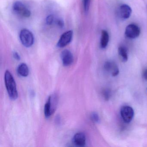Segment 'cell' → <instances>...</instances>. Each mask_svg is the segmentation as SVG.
Here are the masks:
<instances>
[{"instance_id": "9c48e42d", "label": "cell", "mask_w": 147, "mask_h": 147, "mask_svg": "<svg viewBox=\"0 0 147 147\" xmlns=\"http://www.w3.org/2000/svg\"><path fill=\"white\" fill-rule=\"evenodd\" d=\"M73 142L77 147H84L86 144V135L82 132H77L74 136Z\"/></svg>"}, {"instance_id": "277c9868", "label": "cell", "mask_w": 147, "mask_h": 147, "mask_svg": "<svg viewBox=\"0 0 147 147\" xmlns=\"http://www.w3.org/2000/svg\"><path fill=\"white\" fill-rule=\"evenodd\" d=\"M13 11L20 16L24 18H29L30 16L31 12L24 4L20 1H16L13 5Z\"/></svg>"}, {"instance_id": "ba28073f", "label": "cell", "mask_w": 147, "mask_h": 147, "mask_svg": "<svg viewBox=\"0 0 147 147\" xmlns=\"http://www.w3.org/2000/svg\"><path fill=\"white\" fill-rule=\"evenodd\" d=\"M61 57L63 64L65 67L71 65L74 61L73 54L68 50H63L61 53Z\"/></svg>"}, {"instance_id": "7c38bea8", "label": "cell", "mask_w": 147, "mask_h": 147, "mask_svg": "<svg viewBox=\"0 0 147 147\" xmlns=\"http://www.w3.org/2000/svg\"><path fill=\"white\" fill-rule=\"evenodd\" d=\"M17 72L20 76L22 77H26L29 74V67L26 63H21L18 67Z\"/></svg>"}, {"instance_id": "e0dca14e", "label": "cell", "mask_w": 147, "mask_h": 147, "mask_svg": "<svg viewBox=\"0 0 147 147\" xmlns=\"http://www.w3.org/2000/svg\"><path fill=\"white\" fill-rule=\"evenodd\" d=\"M54 20V18L53 15H49L46 18V23H47V24L51 25L53 24Z\"/></svg>"}, {"instance_id": "7a4b0ae2", "label": "cell", "mask_w": 147, "mask_h": 147, "mask_svg": "<svg viewBox=\"0 0 147 147\" xmlns=\"http://www.w3.org/2000/svg\"><path fill=\"white\" fill-rule=\"evenodd\" d=\"M20 38L22 44L27 48L32 46L34 43L33 34L27 29L21 30L20 34Z\"/></svg>"}, {"instance_id": "8992f818", "label": "cell", "mask_w": 147, "mask_h": 147, "mask_svg": "<svg viewBox=\"0 0 147 147\" xmlns=\"http://www.w3.org/2000/svg\"><path fill=\"white\" fill-rule=\"evenodd\" d=\"M73 32L72 31H68L62 35L57 43L59 48H63L69 44L72 41Z\"/></svg>"}, {"instance_id": "2e32d148", "label": "cell", "mask_w": 147, "mask_h": 147, "mask_svg": "<svg viewBox=\"0 0 147 147\" xmlns=\"http://www.w3.org/2000/svg\"><path fill=\"white\" fill-rule=\"evenodd\" d=\"M103 95L106 100H108L111 97V92L109 90H105L103 92Z\"/></svg>"}, {"instance_id": "ffe728a7", "label": "cell", "mask_w": 147, "mask_h": 147, "mask_svg": "<svg viewBox=\"0 0 147 147\" xmlns=\"http://www.w3.org/2000/svg\"><path fill=\"white\" fill-rule=\"evenodd\" d=\"M57 24L60 27H63V26H64V23H63V21H62L61 20H58L57 21Z\"/></svg>"}, {"instance_id": "ac0fdd59", "label": "cell", "mask_w": 147, "mask_h": 147, "mask_svg": "<svg viewBox=\"0 0 147 147\" xmlns=\"http://www.w3.org/2000/svg\"><path fill=\"white\" fill-rule=\"evenodd\" d=\"M90 0H83L84 9L85 11L87 12L89 9Z\"/></svg>"}, {"instance_id": "6da1fadb", "label": "cell", "mask_w": 147, "mask_h": 147, "mask_svg": "<svg viewBox=\"0 0 147 147\" xmlns=\"http://www.w3.org/2000/svg\"><path fill=\"white\" fill-rule=\"evenodd\" d=\"M5 82L8 95L11 99L15 100L18 96L16 82L11 73L7 70L5 74Z\"/></svg>"}, {"instance_id": "44dd1931", "label": "cell", "mask_w": 147, "mask_h": 147, "mask_svg": "<svg viewBox=\"0 0 147 147\" xmlns=\"http://www.w3.org/2000/svg\"><path fill=\"white\" fill-rule=\"evenodd\" d=\"M143 76L145 80H147V69L144 71Z\"/></svg>"}, {"instance_id": "5bb4252c", "label": "cell", "mask_w": 147, "mask_h": 147, "mask_svg": "<svg viewBox=\"0 0 147 147\" xmlns=\"http://www.w3.org/2000/svg\"><path fill=\"white\" fill-rule=\"evenodd\" d=\"M118 53L123 61L125 62L127 61L128 54L127 50L124 47H119L118 49Z\"/></svg>"}, {"instance_id": "5b68a950", "label": "cell", "mask_w": 147, "mask_h": 147, "mask_svg": "<svg viewBox=\"0 0 147 147\" xmlns=\"http://www.w3.org/2000/svg\"><path fill=\"white\" fill-rule=\"evenodd\" d=\"M140 34V28L136 25L131 24L125 29V35L128 38L131 39L136 38L139 36Z\"/></svg>"}, {"instance_id": "9a60e30c", "label": "cell", "mask_w": 147, "mask_h": 147, "mask_svg": "<svg viewBox=\"0 0 147 147\" xmlns=\"http://www.w3.org/2000/svg\"><path fill=\"white\" fill-rule=\"evenodd\" d=\"M91 119L93 122L98 123L99 121V117L98 115L96 113H93L91 115Z\"/></svg>"}, {"instance_id": "52a82bcc", "label": "cell", "mask_w": 147, "mask_h": 147, "mask_svg": "<svg viewBox=\"0 0 147 147\" xmlns=\"http://www.w3.org/2000/svg\"><path fill=\"white\" fill-rule=\"evenodd\" d=\"M134 110L130 107L125 106L121 108V116L125 123H130L131 121L134 116Z\"/></svg>"}, {"instance_id": "30bf717a", "label": "cell", "mask_w": 147, "mask_h": 147, "mask_svg": "<svg viewBox=\"0 0 147 147\" xmlns=\"http://www.w3.org/2000/svg\"><path fill=\"white\" fill-rule=\"evenodd\" d=\"M105 68L106 71L111 72L113 76H117L119 73V70L117 66L113 62L108 61L105 64Z\"/></svg>"}, {"instance_id": "d6986e66", "label": "cell", "mask_w": 147, "mask_h": 147, "mask_svg": "<svg viewBox=\"0 0 147 147\" xmlns=\"http://www.w3.org/2000/svg\"><path fill=\"white\" fill-rule=\"evenodd\" d=\"M13 57L16 59V60L19 61L20 59V57L18 53L17 52H14L13 53Z\"/></svg>"}, {"instance_id": "4fadbf2b", "label": "cell", "mask_w": 147, "mask_h": 147, "mask_svg": "<svg viewBox=\"0 0 147 147\" xmlns=\"http://www.w3.org/2000/svg\"><path fill=\"white\" fill-rule=\"evenodd\" d=\"M109 35L107 31L103 30L101 32V39H100V45L102 49L106 48L109 42Z\"/></svg>"}, {"instance_id": "8fae6325", "label": "cell", "mask_w": 147, "mask_h": 147, "mask_svg": "<svg viewBox=\"0 0 147 147\" xmlns=\"http://www.w3.org/2000/svg\"><path fill=\"white\" fill-rule=\"evenodd\" d=\"M131 9L127 5H121L119 9L120 17L123 19H127L130 17L131 13Z\"/></svg>"}, {"instance_id": "3957f363", "label": "cell", "mask_w": 147, "mask_h": 147, "mask_svg": "<svg viewBox=\"0 0 147 147\" xmlns=\"http://www.w3.org/2000/svg\"><path fill=\"white\" fill-rule=\"evenodd\" d=\"M56 98L55 96H50L45 105L44 114L46 118H49L55 110Z\"/></svg>"}]
</instances>
